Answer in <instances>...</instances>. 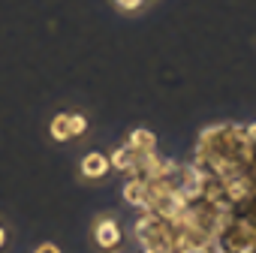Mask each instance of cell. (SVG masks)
<instances>
[{
    "mask_svg": "<svg viewBox=\"0 0 256 253\" xmlns=\"http://www.w3.org/2000/svg\"><path fill=\"white\" fill-rule=\"evenodd\" d=\"M136 241L145 253H172L175 250V223L157 214H142L136 223Z\"/></svg>",
    "mask_w": 256,
    "mask_h": 253,
    "instance_id": "obj_1",
    "label": "cell"
},
{
    "mask_svg": "<svg viewBox=\"0 0 256 253\" xmlns=\"http://www.w3.org/2000/svg\"><path fill=\"white\" fill-rule=\"evenodd\" d=\"M90 232H94V244H96L100 250H114V247L120 244V226H118V220L108 217V214L96 217Z\"/></svg>",
    "mask_w": 256,
    "mask_h": 253,
    "instance_id": "obj_2",
    "label": "cell"
},
{
    "mask_svg": "<svg viewBox=\"0 0 256 253\" xmlns=\"http://www.w3.org/2000/svg\"><path fill=\"white\" fill-rule=\"evenodd\" d=\"M120 196H124V202H126V205L142 208V205H145V199H148V181H145V178H139V175H130V178L124 181Z\"/></svg>",
    "mask_w": 256,
    "mask_h": 253,
    "instance_id": "obj_3",
    "label": "cell"
},
{
    "mask_svg": "<svg viewBox=\"0 0 256 253\" xmlns=\"http://www.w3.org/2000/svg\"><path fill=\"white\" fill-rule=\"evenodd\" d=\"M108 169H112V163H108V157L100 154V151H90V154L82 160V175L90 178V181H100Z\"/></svg>",
    "mask_w": 256,
    "mask_h": 253,
    "instance_id": "obj_4",
    "label": "cell"
},
{
    "mask_svg": "<svg viewBox=\"0 0 256 253\" xmlns=\"http://www.w3.org/2000/svg\"><path fill=\"white\" fill-rule=\"evenodd\" d=\"M136 160H139V151H133L130 145H120V148H118V151L108 157L112 169H118V172H124V175H130V172H133Z\"/></svg>",
    "mask_w": 256,
    "mask_h": 253,
    "instance_id": "obj_5",
    "label": "cell"
},
{
    "mask_svg": "<svg viewBox=\"0 0 256 253\" xmlns=\"http://www.w3.org/2000/svg\"><path fill=\"white\" fill-rule=\"evenodd\" d=\"M126 145H130L133 151H139V154H151V151H157V136L151 130H145V126H139V130L130 133Z\"/></svg>",
    "mask_w": 256,
    "mask_h": 253,
    "instance_id": "obj_6",
    "label": "cell"
},
{
    "mask_svg": "<svg viewBox=\"0 0 256 253\" xmlns=\"http://www.w3.org/2000/svg\"><path fill=\"white\" fill-rule=\"evenodd\" d=\"M48 136H52L54 142H70V139H72L70 112H60V114H54V118H52V124H48Z\"/></svg>",
    "mask_w": 256,
    "mask_h": 253,
    "instance_id": "obj_7",
    "label": "cell"
},
{
    "mask_svg": "<svg viewBox=\"0 0 256 253\" xmlns=\"http://www.w3.org/2000/svg\"><path fill=\"white\" fill-rule=\"evenodd\" d=\"M70 126H72V139H76V136H84V130H88V118L78 114V112H70Z\"/></svg>",
    "mask_w": 256,
    "mask_h": 253,
    "instance_id": "obj_8",
    "label": "cell"
},
{
    "mask_svg": "<svg viewBox=\"0 0 256 253\" xmlns=\"http://www.w3.org/2000/svg\"><path fill=\"white\" fill-rule=\"evenodd\" d=\"M114 6L124 10V12H136V10L145 6V0H114Z\"/></svg>",
    "mask_w": 256,
    "mask_h": 253,
    "instance_id": "obj_9",
    "label": "cell"
},
{
    "mask_svg": "<svg viewBox=\"0 0 256 253\" xmlns=\"http://www.w3.org/2000/svg\"><path fill=\"white\" fill-rule=\"evenodd\" d=\"M34 253H60V250H58L54 244H40V247H36Z\"/></svg>",
    "mask_w": 256,
    "mask_h": 253,
    "instance_id": "obj_10",
    "label": "cell"
},
{
    "mask_svg": "<svg viewBox=\"0 0 256 253\" xmlns=\"http://www.w3.org/2000/svg\"><path fill=\"white\" fill-rule=\"evenodd\" d=\"M6 244V232H4V226H0V247Z\"/></svg>",
    "mask_w": 256,
    "mask_h": 253,
    "instance_id": "obj_11",
    "label": "cell"
}]
</instances>
